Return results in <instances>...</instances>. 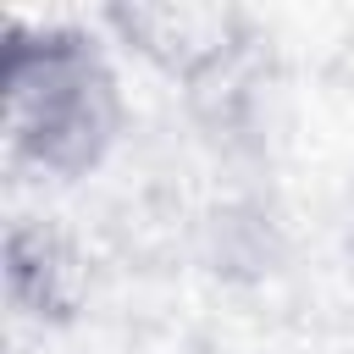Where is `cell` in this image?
<instances>
[{
	"label": "cell",
	"instance_id": "obj_1",
	"mask_svg": "<svg viewBox=\"0 0 354 354\" xmlns=\"http://www.w3.org/2000/svg\"><path fill=\"white\" fill-rule=\"evenodd\" d=\"M11 105L22 138L50 166H83L111 133V83L94 61L72 50H44L39 83L11 77Z\"/></svg>",
	"mask_w": 354,
	"mask_h": 354
}]
</instances>
